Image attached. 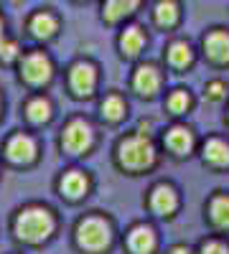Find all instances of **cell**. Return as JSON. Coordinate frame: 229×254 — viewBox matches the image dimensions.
<instances>
[{"mask_svg":"<svg viewBox=\"0 0 229 254\" xmlns=\"http://www.w3.org/2000/svg\"><path fill=\"white\" fill-rule=\"evenodd\" d=\"M151 127H153V125H151V122H145V120H143V122H140V130H143V135H145V132H148V130H151Z\"/></svg>","mask_w":229,"mask_h":254,"instance_id":"cell-28","label":"cell"},{"mask_svg":"<svg viewBox=\"0 0 229 254\" xmlns=\"http://www.w3.org/2000/svg\"><path fill=\"white\" fill-rule=\"evenodd\" d=\"M165 147H168L173 155H189L191 147H194L191 130H186V127H173V130H168V135H165Z\"/></svg>","mask_w":229,"mask_h":254,"instance_id":"cell-14","label":"cell"},{"mask_svg":"<svg viewBox=\"0 0 229 254\" xmlns=\"http://www.w3.org/2000/svg\"><path fill=\"white\" fill-rule=\"evenodd\" d=\"M112 242V229L105 219L99 216H89V219H81L76 224V244L79 249H84L89 254H99L105 252Z\"/></svg>","mask_w":229,"mask_h":254,"instance_id":"cell-3","label":"cell"},{"mask_svg":"<svg viewBox=\"0 0 229 254\" xmlns=\"http://www.w3.org/2000/svg\"><path fill=\"white\" fill-rule=\"evenodd\" d=\"M133 87L140 97H153L158 89H160V71L153 66V64H145L135 71V79H133Z\"/></svg>","mask_w":229,"mask_h":254,"instance_id":"cell-9","label":"cell"},{"mask_svg":"<svg viewBox=\"0 0 229 254\" xmlns=\"http://www.w3.org/2000/svg\"><path fill=\"white\" fill-rule=\"evenodd\" d=\"M5 158L15 165H28L36 160V142L28 135H13L5 145Z\"/></svg>","mask_w":229,"mask_h":254,"instance_id":"cell-7","label":"cell"},{"mask_svg":"<svg viewBox=\"0 0 229 254\" xmlns=\"http://www.w3.org/2000/svg\"><path fill=\"white\" fill-rule=\"evenodd\" d=\"M69 87L74 92V97H92L94 87H97V71L92 64L79 61L69 69Z\"/></svg>","mask_w":229,"mask_h":254,"instance_id":"cell-6","label":"cell"},{"mask_svg":"<svg viewBox=\"0 0 229 254\" xmlns=\"http://www.w3.org/2000/svg\"><path fill=\"white\" fill-rule=\"evenodd\" d=\"M61 145L69 155H84L89 147L94 145V132L89 122L84 120H72L64 127V135H61Z\"/></svg>","mask_w":229,"mask_h":254,"instance_id":"cell-4","label":"cell"},{"mask_svg":"<svg viewBox=\"0 0 229 254\" xmlns=\"http://www.w3.org/2000/svg\"><path fill=\"white\" fill-rule=\"evenodd\" d=\"M143 46H145V33H143V28L130 26V28H125V31H122V36H120L122 56L133 59V56H138V54L143 51Z\"/></svg>","mask_w":229,"mask_h":254,"instance_id":"cell-17","label":"cell"},{"mask_svg":"<svg viewBox=\"0 0 229 254\" xmlns=\"http://www.w3.org/2000/svg\"><path fill=\"white\" fill-rule=\"evenodd\" d=\"M178 15H181V8L176 0H160L153 10V18L160 28H173L178 23Z\"/></svg>","mask_w":229,"mask_h":254,"instance_id":"cell-18","label":"cell"},{"mask_svg":"<svg viewBox=\"0 0 229 254\" xmlns=\"http://www.w3.org/2000/svg\"><path fill=\"white\" fill-rule=\"evenodd\" d=\"M199 254H229V247L224 242H206Z\"/></svg>","mask_w":229,"mask_h":254,"instance_id":"cell-25","label":"cell"},{"mask_svg":"<svg viewBox=\"0 0 229 254\" xmlns=\"http://www.w3.org/2000/svg\"><path fill=\"white\" fill-rule=\"evenodd\" d=\"M20 76H23L28 84L33 87H41V84H46L51 76H54V66H51V59L41 51H31L23 56L20 61Z\"/></svg>","mask_w":229,"mask_h":254,"instance_id":"cell-5","label":"cell"},{"mask_svg":"<svg viewBox=\"0 0 229 254\" xmlns=\"http://www.w3.org/2000/svg\"><path fill=\"white\" fill-rule=\"evenodd\" d=\"M191 61H194V51L186 41H173L168 46V64L173 69H186L191 66Z\"/></svg>","mask_w":229,"mask_h":254,"instance_id":"cell-20","label":"cell"},{"mask_svg":"<svg viewBox=\"0 0 229 254\" xmlns=\"http://www.w3.org/2000/svg\"><path fill=\"white\" fill-rule=\"evenodd\" d=\"M13 3H18V0H13Z\"/></svg>","mask_w":229,"mask_h":254,"instance_id":"cell-30","label":"cell"},{"mask_svg":"<svg viewBox=\"0 0 229 254\" xmlns=\"http://www.w3.org/2000/svg\"><path fill=\"white\" fill-rule=\"evenodd\" d=\"M209 221L217 229H229V196H214L209 203Z\"/></svg>","mask_w":229,"mask_h":254,"instance_id":"cell-19","label":"cell"},{"mask_svg":"<svg viewBox=\"0 0 229 254\" xmlns=\"http://www.w3.org/2000/svg\"><path fill=\"white\" fill-rule=\"evenodd\" d=\"M117 163L125 171L140 173V171H145V168H151L155 163V147L143 132L130 135V137L120 140V145H117Z\"/></svg>","mask_w":229,"mask_h":254,"instance_id":"cell-2","label":"cell"},{"mask_svg":"<svg viewBox=\"0 0 229 254\" xmlns=\"http://www.w3.org/2000/svg\"><path fill=\"white\" fill-rule=\"evenodd\" d=\"M26 117L33 122V125H44L51 120V104L44 99V97H36L26 104Z\"/></svg>","mask_w":229,"mask_h":254,"instance_id":"cell-22","label":"cell"},{"mask_svg":"<svg viewBox=\"0 0 229 254\" xmlns=\"http://www.w3.org/2000/svg\"><path fill=\"white\" fill-rule=\"evenodd\" d=\"M15 56H18V46L13 44V41H3V44H0V61L10 64Z\"/></svg>","mask_w":229,"mask_h":254,"instance_id":"cell-24","label":"cell"},{"mask_svg":"<svg viewBox=\"0 0 229 254\" xmlns=\"http://www.w3.org/2000/svg\"><path fill=\"white\" fill-rule=\"evenodd\" d=\"M28 31H31V36L38 38V41H49V38L59 31V20H56L49 10H41V13H36V15L28 20Z\"/></svg>","mask_w":229,"mask_h":254,"instance_id":"cell-12","label":"cell"},{"mask_svg":"<svg viewBox=\"0 0 229 254\" xmlns=\"http://www.w3.org/2000/svg\"><path fill=\"white\" fill-rule=\"evenodd\" d=\"M54 214L49 208H41V206H31L26 211H20L18 219H15V237L20 242H28V244H41L46 242L54 234Z\"/></svg>","mask_w":229,"mask_h":254,"instance_id":"cell-1","label":"cell"},{"mask_svg":"<svg viewBox=\"0 0 229 254\" xmlns=\"http://www.w3.org/2000/svg\"><path fill=\"white\" fill-rule=\"evenodd\" d=\"M168 254H191V252L186 249V247H173V249H171Z\"/></svg>","mask_w":229,"mask_h":254,"instance_id":"cell-27","label":"cell"},{"mask_svg":"<svg viewBox=\"0 0 229 254\" xmlns=\"http://www.w3.org/2000/svg\"><path fill=\"white\" fill-rule=\"evenodd\" d=\"M151 208L155 211L158 216H171L173 211L178 208V196L171 186H155L151 193Z\"/></svg>","mask_w":229,"mask_h":254,"instance_id":"cell-10","label":"cell"},{"mask_svg":"<svg viewBox=\"0 0 229 254\" xmlns=\"http://www.w3.org/2000/svg\"><path fill=\"white\" fill-rule=\"evenodd\" d=\"M128 247L133 254H153L155 249V234H153V229L151 226H135L130 234H128Z\"/></svg>","mask_w":229,"mask_h":254,"instance_id":"cell-11","label":"cell"},{"mask_svg":"<svg viewBox=\"0 0 229 254\" xmlns=\"http://www.w3.org/2000/svg\"><path fill=\"white\" fill-rule=\"evenodd\" d=\"M204 160L212 163L214 168H227L229 165V142H224L219 137L206 140V145H204Z\"/></svg>","mask_w":229,"mask_h":254,"instance_id":"cell-16","label":"cell"},{"mask_svg":"<svg viewBox=\"0 0 229 254\" xmlns=\"http://www.w3.org/2000/svg\"><path fill=\"white\" fill-rule=\"evenodd\" d=\"M189 104H191V97H189V92H183V89H176L168 97V110L173 115H183L186 110H189Z\"/></svg>","mask_w":229,"mask_h":254,"instance_id":"cell-23","label":"cell"},{"mask_svg":"<svg viewBox=\"0 0 229 254\" xmlns=\"http://www.w3.org/2000/svg\"><path fill=\"white\" fill-rule=\"evenodd\" d=\"M59 188H61V193H64L67 198L76 201V198H81V196H87V190H89V181H87V176H84V173H79V171H69L64 178H61Z\"/></svg>","mask_w":229,"mask_h":254,"instance_id":"cell-13","label":"cell"},{"mask_svg":"<svg viewBox=\"0 0 229 254\" xmlns=\"http://www.w3.org/2000/svg\"><path fill=\"white\" fill-rule=\"evenodd\" d=\"M99 115H102V120H107V122H120L125 117V102L117 94L105 97L102 104H99Z\"/></svg>","mask_w":229,"mask_h":254,"instance_id":"cell-21","label":"cell"},{"mask_svg":"<svg viewBox=\"0 0 229 254\" xmlns=\"http://www.w3.org/2000/svg\"><path fill=\"white\" fill-rule=\"evenodd\" d=\"M0 44H3V20H0Z\"/></svg>","mask_w":229,"mask_h":254,"instance_id":"cell-29","label":"cell"},{"mask_svg":"<svg viewBox=\"0 0 229 254\" xmlns=\"http://www.w3.org/2000/svg\"><path fill=\"white\" fill-rule=\"evenodd\" d=\"M204 54L214 64H229V33L227 31H212L204 38Z\"/></svg>","mask_w":229,"mask_h":254,"instance_id":"cell-8","label":"cell"},{"mask_svg":"<svg viewBox=\"0 0 229 254\" xmlns=\"http://www.w3.org/2000/svg\"><path fill=\"white\" fill-rule=\"evenodd\" d=\"M138 5H140V0H105V5H102V18H105V23H117V20H122L125 15L135 13Z\"/></svg>","mask_w":229,"mask_h":254,"instance_id":"cell-15","label":"cell"},{"mask_svg":"<svg viewBox=\"0 0 229 254\" xmlns=\"http://www.w3.org/2000/svg\"><path fill=\"white\" fill-rule=\"evenodd\" d=\"M224 92H227V89H224V84H222V81H212L209 87H206L204 94L209 97V99H214V102H219V99L224 97Z\"/></svg>","mask_w":229,"mask_h":254,"instance_id":"cell-26","label":"cell"}]
</instances>
